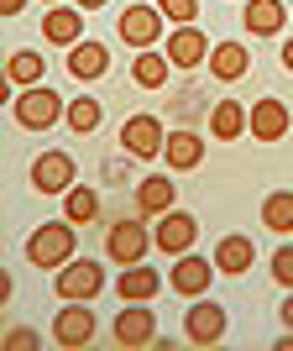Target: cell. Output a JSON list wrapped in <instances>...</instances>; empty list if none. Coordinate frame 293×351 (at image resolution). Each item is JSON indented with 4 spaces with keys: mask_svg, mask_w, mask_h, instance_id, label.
I'll list each match as a JSON object with an SVG mask.
<instances>
[{
    "mask_svg": "<svg viewBox=\"0 0 293 351\" xmlns=\"http://www.w3.org/2000/svg\"><path fill=\"white\" fill-rule=\"evenodd\" d=\"M27 257L37 267H63L73 263V220H63V226H37L27 241Z\"/></svg>",
    "mask_w": 293,
    "mask_h": 351,
    "instance_id": "6da1fadb",
    "label": "cell"
},
{
    "mask_svg": "<svg viewBox=\"0 0 293 351\" xmlns=\"http://www.w3.org/2000/svg\"><path fill=\"white\" fill-rule=\"evenodd\" d=\"M58 116H63V100L53 89H42V84H27V95L16 100V121H21L27 132H47Z\"/></svg>",
    "mask_w": 293,
    "mask_h": 351,
    "instance_id": "7a4b0ae2",
    "label": "cell"
},
{
    "mask_svg": "<svg viewBox=\"0 0 293 351\" xmlns=\"http://www.w3.org/2000/svg\"><path fill=\"white\" fill-rule=\"evenodd\" d=\"M146 247H152V236H146V226H142V220H116V226H110V241H105V252H110V257H116L120 267L142 263V257H146Z\"/></svg>",
    "mask_w": 293,
    "mask_h": 351,
    "instance_id": "3957f363",
    "label": "cell"
},
{
    "mask_svg": "<svg viewBox=\"0 0 293 351\" xmlns=\"http://www.w3.org/2000/svg\"><path fill=\"white\" fill-rule=\"evenodd\" d=\"M89 336H94V315H89V304H84V299H68V309L53 320V341L68 346V351H79V346H89Z\"/></svg>",
    "mask_w": 293,
    "mask_h": 351,
    "instance_id": "277c9868",
    "label": "cell"
},
{
    "mask_svg": "<svg viewBox=\"0 0 293 351\" xmlns=\"http://www.w3.org/2000/svg\"><path fill=\"white\" fill-rule=\"evenodd\" d=\"M105 289V273H100V263H63L58 267V293L63 299H94V293Z\"/></svg>",
    "mask_w": 293,
    "mask_h": 351,
    "instance_id": "5b68a950",
    "label": "cell"
},
{
    "mask_svg": "<svg viewBox=\"0 0 293 351\" xmlns=\"http://www.w3.org/2000/svg\"><path fill=\"white\" fill-rule=\"evenodd\" d=\"M162 126H157V116H131L126 126H120V147L131 152V158H157L162 152Z\"/></svg>",
    "mask_w": 293,
    "mask_h": 351,
    "instance_id": "8992f818",
    "label": "cell"
},
{
    "mask_svg": "<svg viewBox=\"0 0 293 351\" xmlns=\"http://www.w3.org/2000/svg\"><path fill=\"white\" fill-rule=\"evenodd\" d=\"M31 184L42 194H68L73 189V158L68 152H42L31 162Z\"/></svg>",
    "mask_w": 293,
    "mask_h": 351,
    "instance_id": "52a82bcc",
    "label": "cell"
},
{
    "mask_svg": "<svg viewBox=\"0 0 293 351\" xmlns=\"http://www.w3.org/2000/svg\"><path fill=\"white\" fill-rule=\"evenodd\" d=\"M209 58V43H205V32L194 27V21H183V27L168 37V63L173 69H199V63Z\"/></svg>",
    "mask_w": 293,
    "mask_h": 351,
    "instance_id": "ba28073f",
    "label": "cell"
},
{
    "mask_svg": "<svg viewBox=\"0 0 293 351\" xmlns=\"http://www.w3.org/2000/svg\"><path fill=\"white\" fill-rule=\"evenodd\" d=\"M120 37H126V47H152L162 37V11H152V5H131V11L120 16Z\"/></svg>",
    "mask_w": 293,
    "mask_h": 351,
    "instance_id": "9c48e42d",
    "label": "cell"
},
{
    "mask_svg": "<svg viewBox=\"0 0 293 351\" xmlns=\"http://www.w3.org/2000/svg\"><path fill=\"white\" fill-rule=\"evenodd\" d=\"M183 330H189L194 346H215V341L225 336V309L220 304H194L189 315H183Z\"/></svg>",
    "mask_w": 293,
    "mask_h": 351,
    "instance_id": "30bf717a",
    "label": "cell"
},
{
    "mask_svg": "<svg viewBox=\"0 0 293 351\" xmlns=\"http://www.w3.org/2000/svg\"><path fill=\"white\" fill-rule=\"evenodd\" d=\"M152 241H157L168 257H173V252H189V247H194V220H189V215H178V210H162V220H157V231H152Z\"/></svg>",
    "mask_w": 293,
    "mask_h": 351,
    "instance_id": "8fae6325",
    "label": "cell"
},
{
    "mask_svg": "<svg viewBox=\"0 0 293 351\" xmlns=\"http://www.w3.org/2000/svg\"><path fill=\"white\" fill-rule=\"evenodd\" d=\"M209 278H215V267L205 263V257H178L173 263V293H189V299H199V293L209 289Z\"/></svg>",
    "mask_w": 293,
    "mask_h": 351,
    "instance_id": "7c38bea8",
    "label": "cell"
},
{
    "mask_svg": "<svg viewBox=\"0 0 293 351\" xmlns=\"http://www.w3.org/2000/svg\"><path fill=\"white\" fill-rule=\"evenodd\" d=\"M173 205H178L173 178L152 173V178H142V184H136V210H142V215H162V210H173Z\"/></svg>",
    "mask_w": 293,
    "mask_h": 351,
    "instance_id": "4fadbf2b",
    "label": "cell"
},
{
    "mask_svg": "<svg viewBox=\"0 0 293 351\" xmlns=\"http://www.w3.org/2000/svg\"><path fill=\"white\" fill-rule=\"evenodd\" d=\"M246 126L262 136V142H278V136L288 132V105L283 100H257V110L246 116Z\"/></svg>",
    "mask_w": 293,
    "mask_h": 351,
    "instance_id": "5bb4252c",
    "label": "cell"
},
{
    "mask_svg": "<svg viewBox=\"0 0 293 351\" xmlns=\"http://www.w3.org/2000/svg\"><path fill=\"white\" fill-rule=\"evenodd\" d=\"M116 341L120 346H152V315L126 299V309H120V320H116Z\"/></svg>",
    "mask_w": 293,
    "mask_h": 351,
    "instance_id": "9a60e30c",
    "label": "cell"
},
{
    "mask_svg": "<svg viewBox=\"0 0 293 351\" xmlns=\"http://www.w3.org/2000/svg\"><path fill=\"white\" fill-rule=\"evenodd\" d=\"M105 69H110V53H105L100 43H73L68 47V73L73 79H100Z\"/></svg>",
    "mask_w": 293,
    "mask_h": 351,
    "instance_id": "2e32d148",
    "label": "cell"
},
{
    "mask_svg": "<svg viewBox=\"0 0 293 351\" xmlns=\"http://www.w3.org/2000/svg\"><path fill=\"white\" fill-rule=\"evenodd\" d=\"M157 289H162V278L152 273V267H142V263H131L126 273H120V283H116V293H120V299H131V304H146Z\"/></svg>",
    "mask_w": 293,
    "mask_h": 351,
    "instance_id": "e0dca14e",
    "label": "cell"
},
{
    "mask_svg": "<svg viewBox=\"0 0 293 351\" xmlns=\"http://www.w3.org/2000/svg\"><path fill=\"white\" fill-rule=\"evenodd\" d=\"M251 257H257V247H251L246 236H225V241L215 247V267H220V273H231V278H241V273H246Z\"/></svg>",
    "mask_w": 293,
    "mask_h": 351,
    "instance_id": "ac0fdd59",
    "label": "cell"
},
{
    "mask_svg": "<svg viewBox=\"0 0 293 351\" xmlns=\"http://www.w3.org/2000/svg\"><path fill=\"white\" fill-rule=\"evenodd\" d=\"M162 158L173 162V168H199V162H205V142L194 132H173L162 142Z\"/></svg>",
    "mask_w": 293,
    "mask_h": 351,
    "instance_id": "d6986e66",
    "label": "cell"
},
{
    "mask_svg": "<svg viewBox=\"0 0 293 351\" xmlns=\"http://www.w3.org/2000/svg\"><path fill=\"white\" fill-rule=\"evenodd\" d=\"M42 37H47V43H58V47H73V43H79V11L53 5L47 21H42Z\"/></svg>",
    "mask_w": 293,
    "mask_h": 351,
    "instance_id": "ffe728a7",
    "label": "cell"
},
{
    "mask_svg": "<svg viewBox=\"0 0 293 351\" xmlns=\"http://www.w3.org/2000/svg\"><path fill=\"white\" fill-rule=\"evenodd\" d=\"M246 47L241 43H220L215 47V58H209V69H215V79H241V73H246Z\"/></svg>",
    "mask_w": 293,
    "mask_h": 351,
    "instance_id": "44dd1931",
    "label": "cell"
},
{
    "mask_svg": "<svg viewBox=\"0 0 293 351\" xmlns=\"http://www.w3.org/2000/svg\"><path fill=\"white\" fill-rule=\"evenodd\" d=\"M209 126H215L220 142H231V136L246 132V110H241L235 100H220V105H215V116H209Z\"/></svg>",
    "mask_w": 293,
    "mask_h": 351,
    "instance_id": "7402d4cb",
    "label": "cell"
},
{
    "mask_svg": "<svg viewBox=\"0 0 293 351\" xmlns=\"http://www.w3.org/2000/svg\"><path fill=\"white\" fill-rule=\"evenodd\" d=\"M283 27V0H251L246 5V32H278Z\"/></svg>",
    "mask_w": 293,
    "mask_h": 351,
    "instance_id": "603a6c76",
    "label": "cell"
},
{
    "mask_svg": "<svg viewBox=\"0 0 293 351\" xmlns=\"http://www.w3.org/2000/svg\"><path fill=\"white\" fill-rule=\"evenodd\" d=\"M262 220H267V231H293V194L278 189V194H267V205H262Z\"/></svg>",
    "mask_w": 293,
    "mask_h": 351,
    "instance_id": "cb8c5ba5",
    "label": "cell"
},
{
    "mask_svg": "<svg viewBox=\"0 0 293 351\" xmlns=\"http://www.w3.org/2000/svg\"><path fill=\"white\" fill-rule=\"evenodd\" d=\"M131 79H136L142 89H162V79H168V53H146V47H142V58H136Z\"/></svg>",
    "mask_w": 293,
    "mask_h": 351,
    "instance_id": "d4e9b609",
    "label": "cell"
},
{
    "mask_svg": "<svg viewBox=\"0 0 293 351\" xmlns=\"http://www.w3.org/2000/svg\"><path fill=\"white\" fill-rule=\"evenodd\" d=\"M5 79H11V84H37V79H42V53H16V58L5 63Z\"/></svg>",
    "mask_w": 293,
    "mask_h": 351,
    "instance_id": "484cf974",
    "label": "cell"
},
{
    "mask_svg": "<svg viewBox=\"0 0 293 351\" xmlns=\"http://www.w3.org/2000/svg\"><path fill=\"white\" fill-rule=\"evenodd\" d=\"M100 215V199H94V189H68V220L73 226H84V220Z\"/></svg>",
    "mask_w": 293,
    "mask_h": 351,
    "instance_id": "4316f807",
    "label": "cell"
},
{
    "mask_svg": "<svg viewBox=\"0 0 293 351\" xmlns=\"http://www.w3.org/2000/svg\"><path fill=\"white\" fill-rule=\"evenodd\" d=\"M68 126H73V132H94V126H100V105H94V100H89V95H84V100H73L68 105Z\"/></svg>",
    "mask_w": 293,
    "mask_h": 351,
    "instance_id": "83f0119b",
    "label": "cell"
},
{
    "mask_svg": "<svg viewBox=\"0 0 293 351\" xmlns=\"http://www.w3.org/2000/svg\"><path fill=\"white\" fill-rule=\"evenodd\" d=\"M157 11L168 16V21H178V27H183V21H194V16H199V0H157Z\"/></svg>",
    "mask_w": 293,
    "mask_h": 351,
    "instance_id": "f1b7e54d",
    "label": "cell"
},
{
    "mask_svg": "<svg viewBox=\"0 0 293 351\" xmlns=\"http://www.w3.org/2000/svg\"><path fill=\"white\" fill-rule=\"evenodd\" d=\"M272 278H278L283 289H293V247H278V252H272Z\"/></svg>",
    "mask_w": 293,
    "mask_h": 351,
    "instance_id": "f546056e",
    "label": "cell"
},
{
    "mask_svg": "<svg viewBox=\"0 0 293 351\" xmlns=\"http://www.w3.org/2000/svg\"><path fill=\"white\" fill-rule=\"evenodd\" d=\"M5 346H11V351H37V336H31V330H11Z\"/></svg>",
    "mask_w": 293,
    "mask_h": 351,
    "instance_id": "4dcf8cb0",
    "label": "cell"
},
{
    "mask_svg": "<svg viewBox=\"0 0 293 351\" xmlns=\"http://www.w3.org/2000/svg\"><path fill=\"white\" fill-rule=\"evenodd\" d=\"M21 5L27 0H0V16H21Z\"/></svg>",
    "mask_w": 293,
    "mask_h": 351,
    "instance_id": "1f68e13d",
    "label": "cell"
},
{
    "mask_svg": "<svg viewBox=\"0 0 293 351\" xmlns=\"http://www.w3.org/2000/svg\"><path fill=\"white\" fill-rule=\"evenodd\" d=\"M283 325H288V330H293V293H288V299H283Z\"/></svg>",
    "mask_w": 293,
    "mask_h": 351,
    "instance_id": "d6a6232c",
    "label": "cell"
},
{
    "mask_svg": "<svg viewBox=\"0 0 293 351\" xmlns=\"http://www.w3.org/2000/svg\"><path fill=\"white\" fill-rule=\"evenodd\" d=\"M283 69H288V73H293V43H288V47H283Z\"/></svg>",
    "mask_w": 293,
    "mask_h": 351,
    "instance_id": "836d02e7",
    "label": "cell"
},
{
    "mask_svg": "<svg viewBox=\"0 0 293 351\" xmlns=\"http://www.w3.org/2000/svg\"><path fill=\"white\" fill-rule=\"evenodd\" d=\"M79 5H84V11H100V5H105V0H79Z\"/></svg>",
    "mask_w": 293,
    "mask_h": 351,
    "instance_id": "e575fe53",
    "label": "cell"
},
{
    "mask_svg": "<svg viewBox=\"0 0 293 351\" xmlns=\"http://www.w3.org/2000/svg\"><path fill=\"white\" fill-rule=\"evenodd\" d=\"M47 5H53V0H47Z\"/></svg>",
    "mask_w": 293,
    "mask_h": 351,
    "instance_id": "d590c367",
    "label": "cell"
}]
</instances>
